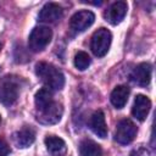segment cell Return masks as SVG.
<instances>
[{"label": "cell", "mask_w": 156, "mask_h": 156, "mask_svg": "<svg viewBox=\"0 0 156 156\" xmlns=\"http://www.w3.org/2000/svg\"><path fill=\"white\" fill-rule=\"evenodd\" d=\"M54 96H52V91L48 88H41L40 90L37 91L35 98H34V102H35V111L41 110L44 107H46L48 105H50L51 102H54Z\"/></svg>", "instance_id": "17"}, {"label": "cell", "mask_w": 156, "mask_h": 156, "mask_svg": "<svg viewBox=\"0 0 156 156\" xmlns=\"http://www.w3.org/2000/svg\"><path fill=\"white\" fill-rule=\"evenodd\" d=\"M0 51H1V43H0Z\"/></svg>", "instance_id": "21"}, {"label": "cell", "mask_w": 156, "mask_h": 156, "mask_svg": "<svg viewBox=\"0 0 156 156\" xmlns=\"http://www.w3.org/2000/svg\"><path fill=\"white\" fill-rule=\"evenodd\" d=\"M95 21V15L89 10H82L76 12L69 21V27L73 32L80 33L88 29Z\"/></svg>", "instance_id": "7"}, {"label": "cell", "mask_w": 156, "mask_h": 156, "mask_svg": "<svg viewBox=\"0 0 156 156\" xmlns=\"http://www.w3.org/2000/svg\"><path fill=\"white\" fill-rule=\"evenodd\" d=\"M130 156H150V151L146 147H138L130 152Z\"/></svg>", "instance_id": "19"}, {"label": "cell", "mask_w": 156, "mask_h": 156, "mask_svg": "<svg viewBox=\"0 0 156 156\" xmlns=\"http://www.w3.org/2000/svg\"><path fill=\"white\" fill-rule=\"evenodd\" d=\"M12 140L17 147H28L30 146L35 140V133L30 127H24L12 135Z\"/></svg>", "instance_id": "12"}, {"label": "cell", "mask_w": 156, "mask_h": 156, "mask_svg": "<svg viewBox=\"0 0 156 156\" xmlns=\"http://www.w3.org/2000/svg\"><path fill=\"white\" fill-rule=\"evenodd\" d=\"M62 15H63V10L60 5L55 2H48L41 7L38 15V20L44 23H54L58 21L62 17Z\"/></svg>", "instance_id": "8"}, {"label": "cell", "mask_w": 156, "mask_h": 156, "mask_svg": "<svg viewBox=\"0 0 156 156\" xmlns=\"http://www.w3.org/2000/svg\"><path fill=\"white\" fill-rule=\"evenodd\" d=\"M52 38V30L46 26H38L35 27L28 38V46L32 51L38 52L44 50Z\"/></svg>", "instance_id": "3"}, {"label": "cell", "mask_w": 156, "mask_h": 156, "mask_svg": "<svg viewBox=\"0 0 156 156\" xmlns=\"http://www.w3.org/2000/svg\"><path fill=\"white\" fill-rule=\"evenodd\" d=\"M151 72H152V68H151L150 63H147V62L139 63L133 69V72L130 74V79L140 87H146L151 80Z\"/></svg>", "instance_id": "10"}, {"label": "cell", "mask_w": 156, "mask_h": 156, "mask_svg": "<svg viewBox=\"0 0 156 156\" xmlns=\"http://www.w3.org/2000/svg\"><path fill=\"white\" fill-rule=\"evenodd\" d=\"M128 96H129V88L126 85H117L112 90L110 100L116 108H123L128 101Z\"/></svg>", "instance_id": "14"}, {"label": "cell", "mask_w": 156, "mask_h": 156, "mask_svg": "<svg viewBox=\"0 0 156 156\" xmlns=\"http://www.w3.org/2000/svg\"><path fill=\"white\" fill-rule=\"evenodd\" d=\"M35 73L39 79L44 83L45 88L52 90H61L65 85L63 73L51 63L39 62L35 66Z\"/></svg>", "instance_id": "1"}, {"label": "cell", "mask_w": 156, "mask_h": 156, "mask_svg": "<svg viewBox=\"0 0 156 156\" xmlns=\"http://www.w3.org/2000/svg\"><path fill=\"white\" fill-rule=\"evenodd\" d=\"M62 113H63V107L57 101H54L46 107L35 111L37 121L41 124H55L60 122Z\"/></svg>", "instance_id": "5"}, {"label": "cell", "mask_w": 156, "mask_h": 156, "mask_svg": "<svg viewBox=\"0 0 156 156\" xmlns=\"http://www.w3.org/2000/svg\"><path fill=\"white\" fill-rule=\"evenodd\" d=\"M79 155L80 156H102V150L98 143L90 139H85L79 144Z\"/></svg>", "instance_id": "16"}, {"label": "cell", "mask_w": 156, "mask_h": 156, "mask_svg": "<svg viewBox=\"0 0 156 156\" xmlns=\"http://www.w3.org/2000/svg\"><path fill=\"white\" fill-rule=\"evenodd\" d=\"M90 128L99 138H106L107 135V126L105 121V115L102 111L98 110L93 113L90 119Z\"/></svg>", "instance_id": "13"}, {"label": "cell", "mask_w": 156, "mask_h": 156, "mask_svg": "<svg viewBox=\"0 0 156 156\" xmlns=\"http://www.w3.org/2000/svg\"><path fill=\"white\" fill-rule=\"evenodd\" d=\"M91 60H90V56L84 52V51H78L74 56V66L79 69V71H84L89 67Z\"/></svg>", "instance_id": "18"}, {"label": "cell", "mask_w": 156, "mask_h": 156, "mask_svg": "<svg viewBox=\"0 0 156 156\" xmlns=\"http://www.w3.org/2000/svg\"><path fill=\"white\" fill-rule=\"evenodd\" d=\"M112 35L111 32L106 28H99L91 37V43H90V49L93 54L98 57H102L107 54L110 45H111Z\"/></svg>", "instance_id": "4"}, {"label": "cell", "mask_w": 156, "mask_h": 156, "mask_svg": "<svg viewBox=\"0 0 156 156\" xmlns=\"http://www.w3.org/2000/svg\"><path fill=\"white\" fill-rule=\"evenodd\" d=\"M44 143H45L46 150H48L51 155H54V156L62 155V154L66 151V143L63 141V139H61V138H58V136L48 135V136L44 139Z\"/></svg>", "instance_id": "15"}, {"label": "cell", "mask_w": 156, "mask_h": 156, "mask_svg": "<svg viewBox=\"0 0 156 156\" xmlns=\"http://www.w3.org/2000/svg\"><path fill=\"white\" fill-rule=\"evenodd\" d=\"M9 152H10L9 145L2 139H0V156H7Z\"/></svg>", "instance_id": "20"}, {"label": "cell", "mask_w": 156, "mask_h": 156, "mask_svg": "<svg viewBox=\"0 0 156 156\" xmlns=\"http://www.w3.org/2000/svg\"><path fill=\"white\" fill-rule=\"evenodd\" d=\"M21 91V79L13 74L0 77V102L11 106L18 98Z\"/></svg>", "instance_id": "2"}, {"label": "cell", "mask_w": 156, "mask_h": 156, "mask_svg": "<svg viewBox=\"0 0 156 156\" xmlns=\"http://www.w3.org/2000/svg\"><path fill=\"white\" fill-rule=\"evenodd\" d=\"M150 108H151V101L147 96L145 95H136L135 99H134V104H133V107H132V115L139 119V121H144L149 112H150Z\"/></svg>", "instance_id": "11"}, {"label": "cell", "mask_w": 156, "mask_h": 156, "mask_svg": "<svg viewBox=\"0 0 156 156\" xmlns=\"http://www.w3.org/2000/svg\"><path fill=\"white\" fill-rule=\"evenodd\" d=\"M0 122H1V118H0Z\"/></svg>", "instance_id": "22"}, {"label": "cell", "mask_w": 156, "mask_h": 156, "mask_svg": "<svg viewBox=\"0 0 156 156\" xmlns=\"http://www.w3.org/2000/svg\"><path fill=\"white\" fill-rule=\"evenodd\" d=\"M127 10H128V6L124 1H116L106 10L105 18L108 23H111L113 26L119 24L123 21V18L126 17Z\"/></svg>", "instance_id": "9"}, {"label": "cell", "mask_w": 156, "mask_h": 156, "mask_svg": "<svg viewBox=\"0 0 156 156\" xmlns=\"http://www.w3.org/2000/svg\"><path fill=\"white\" fill-rule=\"evenodd\" d=\"M136 127L130 119H121L117 123L116 132H115V139L117 143L122 145H127L134 140L136 136Z\"/></svg>", "instance_id": "6"}]
</instances>
